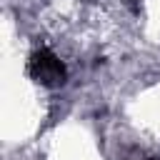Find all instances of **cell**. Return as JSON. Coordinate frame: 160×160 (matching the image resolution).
<instances>
[{"label":"cell","mask_w":160,"mask_h":160,"mask_svg":"<svg viewBox=\"0 0 160 160\" xmlns=\"http://www.w3.org/2000/svg\"><path fill=\"white\" fill-rule=\"evenodd\" d=\"M32 70H35L38 80H42V82H62V78H65L62 62L55 55H50V52L35 55L32 58Z\"/></svg>","instance_id":"cell-1"}]
</instances>
